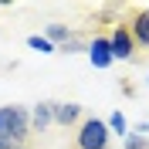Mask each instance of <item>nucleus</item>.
<instances>
[{
    "mask_svg": "<svg viewBox=\"0 0 149 149\" xmlns=\"http://www.w3.org/2000/svg\"><path fill=\"white\" fill-rule=\"evenodd\" d=\"M31 139V112L24 105H0V149L27 146Z\"/></svg>",
    "mask_w": 149,
    "mask_h": 149,
    "instance_id": "obj_1",
    "label": "nucleus"
},
{
    "mask_svg": "<svg viewBox=\"0 0 149 149\" xmlns=\"http://www.w3.org/2000/svg\"><path fill=\"white\" fill-rule=\"evenodd\" d=\"M109 122L95 119V115H85V122L74 129L71 136V149H109Z\"/></svg>",
    "mask_w": 149,
    "mask_h": 149,
    "instance_id": "obj_2",
    "label": "nucleus"
},
{
    "mask_svg": "<svg viewBox=\"0 0 149 149\" xmlns=\"http://www.w3.org/2000/svg\"><path fill=\"white\" fill-rule=\"evenodd\" d=\"M109 44H112V58H115V61H119V58H122V61H132V58H136V51H139V47H136V41H132V34H129L125 17L112 24Z\"/></svg>",
    "mask_w": 149,
    "mask_h": 149,
    "instance_id": "obj_3",
    "label": "nucleus"
},
{
    "mask_svg": "<svg viewBox=\"0 0 149 149\" xmlns=\"http://www.w3.org/2000/svg\"><path fill=\"white\" fill-rule=\"evenodd\" d=\"M125 24H129V34L136 41V47L149 51V7H129Z\"/></svg>",
    "mask_w": 149,
    "mask_h": 149,
    "instance_id": "obj_4",
    "label": "nucleus"
},
{
    "mask_svg": "<svg viewBox=\"0 0 149 149\" xmlns=\"http://www.w3.org/2000/svg\"><path fill=\"white\" fill-rule=\"evenodd\" d=\"M81 122H85V109L78 102H54V125L74 132Z\"/></svg>",
    "mask_w": 149,
    "mask_h": 149,
    "instance_id": "obj_5",
    "label": "nucleus"
},
{
    "mask_svg": "<svg viewBox=\"0 0 149 149\" xmlns=\"http://www.w3.org/2000/svg\"><path fill=\"white\" fill-rule=\"evenodd\" d=\"M88 58H92L95 68H109L115 58H112V44H109V34H95V41L88 44Z\"/></svg>",
    "mask_w": 149,
    "mask_h": 149,
    "instance_id": "obj_6",
    "label": "nucleus"
},
{
    "mask_svg": "<svg viewBox=\"0 0 149 149\" xmlns=\"http://www.w3.org/2000/svg\"><path fill=\"white\" fill-rule=\"evenodd\" d=\"M47 125H54V102H37L31 109V132H44Z\"/></svg>",
    "mask_w": 149,
    "mask_h": 149,
    "instance_id": "obj_7",
    "label": "nucleus"
},
{
    "mask_svg": "<svg viewBox=\"0 0 149 149\" xmlns=\"http://www.w3.org/2000/svg\"><path fill=\"white\" fill-rule=\"evenodd\" d=\"M109 132H115V136H129V119H125L122 112H112V115H109Z\"/></svg>",
    "mask_w": 149,
    "mask_h": 149,
    "instance_id": "obj_8",
    "label": "nucleus"
},
{
    "mask_svg": "<svg viewBox=\"0 0 149 149\" xmlns=\"http://www.w3.org/2000/svg\"><path fill=\"white\" fill-rule=\"evenodd\" d=\"M71 31L65 27V24H47V41H51V44H54V41H61V44H65V41H71Z\"/></svg>",
    "mask_w": 149,
    "mask_h": 149,
    "instance_id": "obj_9",
    "label": "nucleus"
},
{
    "mask_svg": "<svg viewBox=\"0 0 149 149\" xmlns=\"http://www.w3.org/2000/svg\"><path fill=\"white\" fill-rule=\"evenodd\" d=\"M27 47H34V51H41V54H51V51H58L47 37H41V34H31L27 37Z\"/></svg>",
    "mask_w": 149,
    "mask_h": 149,
    "instance_id": "obj_10",
    "label": "nucleus"
},
{
    "mask_svg": "<svg viewBox=\"0 0 149 149\" xmlns=\"http://www.w3.org/2000/svg\"><path fill=\"white\" fill-rule=\"evenodd\" d=\"M122 149H149V139H142V136L129 132V136H125V146H122Z\"/></svg>",
    "mask_w": 149,
    "mask_h": 149,
    "instance_id": "obj_11",
    "label": "nucleus"
},
{
    "mask_svg": "<svg viewBox=\"0 0 149 149\" xmlns=\"http://www.w3.org/2000/svg\"><path fill=\"white\" fill-rule=\"evenodd\" d=\"M136 136H142V139H149V122H139V125H136Z\"/></svg>",
    "mask_w": 149,
    "mask_h": 149,
    "instance_id": "obj_12",
    "label": "nucleus"
},
{
    "mask_svg": "<svg viewBox=\"0 0 149 149\" xmlns=\"http://www.w3.org/2000/svg\"><path fill=\"white\" fill-rule=\"evenodd\" d=\"M17 149H37V142H34V139H31V142H27V146H17Z\"/></svg>",
    "mask_w": 149,
    "mask_h": 149,
    "instance_id": "obj_13",
    "label": "nucleus"
}]
</instances>
